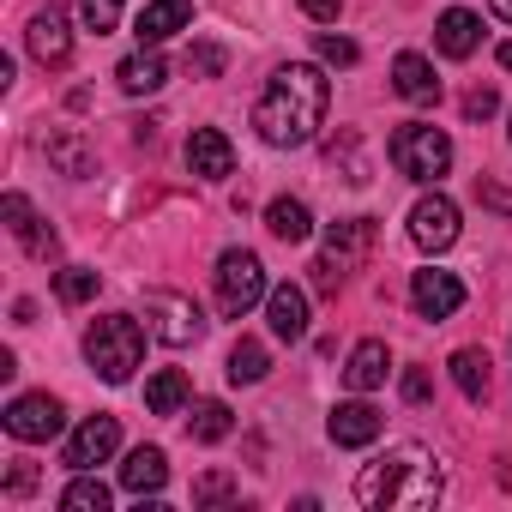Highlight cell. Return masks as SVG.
Segmentation results:
<instances>
[{"instance_id": "8992f818", "label": "cell", "mask_w": 512, "mask_h": 512, "mask_svg": "<svg viewBox=\"0 0 512 512\" xmlns=\"http://www.w3.org/2000/svg\"><path fill=\"white\" fill-rule=\"evenodd\" d=\"M392 163H398V175H410V181H440V175L452 169V139H446L440 127H428V121H404V127L392 133Z\"/></svg>"}, {"instance_id": "277c9868", "label": "cell", "mask_w": 512, "mask_h": 512, "mask_svg": "<svg viewBox=\"0 0 512 512\" xmlns=\"http://www.w3.org/2000/svg\"><path fill=\"white\" fill-rule=\"evenodd\" d=\"M266 296H272V290H266V266H260V253L229 247L223 260H217V308H223V320H247Z\"/></svg>"}, {"instance_id": "ffe728a7", "label": "cell", "mask_w": 512, "mask_h": 512, "mask_svg": "<svg viewBox=\"0 0 512 512\" xmlns=\"http://www.w3.org/2000/svg\"><path fill=\"white\" fill-rule=\"evenodd\" d=\"M163 482H169V458H163L157 446H133V452H127V464H121V488L145 500V494H157Z\"/></svg>"}, {"instance_id": "e0dca14e", "label": "cell", "mask_w": 512, "mask_h": 512, "mask_svg": "<svg viewBox=\"0 0 512 512\" xmlns=\"http://www.w3.org/2000/svg\"><path fill=\"white\" fill-rule=\"evenodd\" d=\"M187 25H193V0H151V7L139 13V43L157 49V43H169L175 31H187Z\"/></svg>"}, {"instance_id": "f1b7e54d", "label": "cell", "mask_w": 512, "mask_h": 512, "mask_svg": "<svg viewBox=\"0 0 512 512\" xmlns=\"http://www.w3.org/2000/svg\"><path fill=\"white\" fill-rule=\"evenodd\" d=\"M229 428H235V416H229V404H217V398H205V404L193 410V440H205V446H217V440H229Z\"/></svg>"}, {"instance_id": "30bf717a", "label": "cell", "mask_w": 512, "mask_h": 512, "mask_svg": "<svg viewBox=\"0 0 512 512\" xmlns=\"http://www.w3.org/2000/svg\"><path fill=\"white\" fill-rule=\"evenodd\" d=\"M0 217H7V229L19 235V247L31 253V260H55V253H61V235L31 211V199H25V193H7V199H0Z\"/></svg>"}, {"instance_id": "f35d334b", "label": "cell", "mask_w": 512, "mask_h": 512, "mask_svg": "<svg viewBox=\"0 0 512 512\" xmlns=\"http://www.w3.org/2000/svg\"><path fill=\"white\" fill-rule=\"evenodd\" d=\"M302 13H308V19H320V25H332V19L344 13V0H302Z\"/></svg>"}, {"instance_id": "7402d4cb", "label": "cell", "mask_w": 512, "mask_h": 512, "mask_svg": "<svg viewBox=\"0 0 512 512\" xmlns=\"http://www.w3.org/2000/svg\"><path fill=\"white\" fill-rule=\"evenodd\" d=\"M386 368H392L386 344H380V338H368V344H356V350H350V368H344V380H350V392H374V386L386 380Z\"/></svg>"}, {"instance_id": "60d3db41", "label": "cell", "mask_w": 512, "mask_h": 512, "mask_svg": "<svg viewBox=\"0 0 512 512\" xmlns=\"http://www.w3.org/2000/svg\"><path fill=\"white\" fill-rule=\"evenodd\" d=\"M500 67H506V73H512V43H500Z\"/></svg>"}, {"instance_id": "74e56055", "label": "cell", "mask_w": 512, "mask_h": 512, "mask_svg": "<svg viewBox=\"0 0 512 512\" xmlns=\"http://www.w3.org/2000/svg\"><path fill=\"white\" fill-rule=\"evenodd\" d=\"M476 199H482V205H494V211H506V217H512V193H506V187H494V181H476Z\"/></svg>"}, {"instance_id": "8d00e7d4", "label": "cell", "mask_w": 512, "mask_h": 512, "mask_svg": "<svg viewBox=\"0 0 512 512\" xmlns=\"http://www.w3.org/2000/svg\"><path fill=\"white\" fill-rule=\"evenodd\" d=\"M31 488H37V464H25V458H19V464H13V476H7V494H31Z\"/></svg>"}, {"instance_id": "cb8c5ba5", "label": "cell", "mask_w": 512, "mask_h": 512, "mask_svg": "<svg viewBox=\"0 0 512 512\" xmlns=\"http://www.w3.org/2000/svg\"><path fill=\"white\" fill-rule=\"evenodd\" d=\"M266 229H272L278 241H308V235H314V217H308V205H302V199H290V193H284V199H272V205H266Z\"/></svg>"}, {"instance_id": "836d02e7", "label": "cell", "mask_w": 512, "mask_h": 512, "mask_svg": "<svg viewBox=\"0 0 512 512\" xmlns=\"http://www.w3.org/2000/svg\"><path fill=\"white\" fill-rule=\"evenodd\" d=\"M494 109H500V97H494V85H476V91L464 97V115H470V121H488Z\"/></svg>"}, {"instance_id": "3957f363", "label": "cell", "mask_w": 512, "mask_h": 512, "mask_svg": "<svg viewBox=\"0 0 512 512\" xmlns=\"http://www.w3.org/2000/svg\"><path fill=\"white\" fill-rule=\"evenodd\" d=\"M85 362H91L109 386H127L133 368L145 362V332H139V320H133V314H103V320H91V332H85Z\"/></svg>"}, {"instance_id": "4fadbf2b", "label": "cell", "mask_w": 512, "mask_h": 512, "mask_svg": "<svg viewBox=\"0 0 512 512\" xmlns=\"http://www.w3.org/2000/svg\"><path fill=\"white\" fill-rule=\"evenodd\" d=\"M25 43H31V55H37L43 67H67V61H73V31H67L61 7H43V13L25 25Z\"/></svg>"}, {"instance_id": "4dcf8cb0", "label": "cell", "mask_w": 512, "mask_h": 512, "mask_svg": "<svg viewBox=\"0 0 512 512\" xmlns=\"http://www.w3.org/2000/svg\"><path fill=\"white\" fill-rule=\"evenodd\" d=\"M235 494H241V488H235L223 470H211V476L193 482V506H223V500H235Z\"/></svg>"}, {"instance_id": "5b68a950", "label": "cell", "mask_w": 512, "mask_h": 512, "mask_svg": "<svg viewBox=\"0 0 512 512\" xmlns=\"http://www.w3.org/2000/svg\"><path fill=\"white\" fill-rule=\"evenodd\" d=\"M368 247H374V217H344V223H332L326 253L314 260V290H320V296H338L344 272L362 266V253H368Z\"/></svg>"}, {"instance_id": "8fae6325", "label": "cell", "mask_w": 512, "mask_h": 512, "mask_svg": "<svg viewBox=\"0 0 512 512\" xmlns=\"http://www.w3.org/2000/svg\"><path fill=\"white\" fill-rule=\"evenodd\" d=\"M410 308H416V320H452L464 308V284L452 272H416L410 278Z\"/></svg>"}, {"instance_id": "ac0fdd59", "label": "cell", "mask_w": 512, "mask_h": 512, "mask_svg": "<svg viewBox=\"0 0 512 512\" xmlns=\"http://www.w3.org/2000/svg\"><path fill=\"white\" fill-rule=\"evenodd\" d=\"M115 79H121L127 97H151V91L169 85V61H163L157 49H139V55H127V61L115 67Z\"/></svg>"}, {"instance_id": "1f68e13d", "label": "cell", "mask_w": 512, "mask_h": 512, "mask_svg": "<svg viewBox=\"0 0 512 512\" xmlns=\"http://www.w3.org/2000/svg\"><path fill=\"white\" fill-rule=\"evenodd\" d=\"M79 13H85V25H91L97 37H109L115 19H121V0H79Z\"/></svg>"}, {"instance_id": "6da1fadb", "label": "cell", "mask_w": 512, "mask_h": 512, "mask_svg": "<svg viewBox=\"0 0 512 512\" xmlns=\"http://www.w3.org/2000/svg\"><path fill=\"white\" fill-rule=\"evenodd\" d=\"M326 109H332V79L320 67H308V61H290V67L272 73V85L260 91V103H253V127H260L266 145L296 151L326 127Z\"/></svg>"}, {"instance_id": "9a60e30c", "label": "cell", "mask_w": 512, "mask_h": 512, "mask_svg": "<svg viewBox=\"0 0 512 512\" xmlns=\"http://www.w3.org/2000/svg\"><path fill=\"white\" fill-rule=\"evenodd\" d=\"M266 320H272V338L302 344V338H308V296H302L296 284H278V290L266 296Z\"/></svg>"}, {"instance_id": "7c38bea8", "label": "cell", "mask_w": 512, "mask_h": 512, "mask_svg": "<svg viewBox=\"0 0 512 512\" xmlns=\"http://www.w3.org/2000/svg\"><path fill=\"white\" fill-rule=\"evenodd\" d=\"M115 446H121V422H115V416H91V422H79V434L67 440V464H73V470H97V464H109Z\"/></svg>"}, {"instance_id": "7a4b0ae2", "label": "cell", "mask_w": 512, "mask_h": 512, "mask_svg": "<svg viewBox=\"0 0 512 512\" xmlns=\"http://www.w3.org/2000/svg\"><path fill=\"white\" fill-rule=\"evenodd\" d=\"M440 488L446 482L428 446H392L356 476V500L368 512H422V506H440Z\"/></svg>"}, {"instance_id": "5bb4252c", "label": "cell", "mask_w": 512, "mask_h": 512, "mask_svg": "<svg viewBox=\"0 0 512 512\" xmlns=\"http://www.w3.org/2000/svg\"><path fill=\"white\" fill-rule=\"evenodd\" d=\"M187 169L205 175V181H223V175L235 169V145H229L217 127H193V139H187Z\"/></svg>"}, {"instance_id": "d4e9b609", "label": "cell", "mask_w": 512, "mask_h": 512, "mask_svg": "<svg viewBox=\"0 0 512 512\" xmlns=\"http://www.w3.org/2000/svg\"><path fill=\"white\" fill-rule=\"evenodd\" d=\"M49 163H55L61 175H73V181H85V175L97 169V157H91V145H85L79 133H49Z\"/></svg>"}, {"instance_id": "ab89813d", "label": "cell", "mask_w": 512, "mask_h": 512, "mask_svg": "<svg viewBox=\"0 0 512 512\" xmlns=\"http://www.w3.org/2000/svg\"><path fill=\"white\" fill-rule=\"evenodd\" d=\"M488 7H494V19H506V25H512V0H488Z\"/></svg>"}, {"instance_id": "9c48e42d", "label": "cell", "mask_w": 512, "mask_h": 512, "mask_svg": "<svg viewBox=\"0 0 512 512\" xmlns=\"http://www.w3.org/2000/svg\"><path fill=\"white\" fill-rule=\"evenodd\" d=\"M410 241H416L422 253H446V247L458 241V205H452L446 193H422V199L410 205Z\"/></svg>"}, {"instance_id": "ba28073f", "label": "cell", "mask_w": 512, "mask_h": 512, "mask_svg": "<svg viewBox=\"0 0 512 512\" xmlns=\"http://www.w3.org/2000/svg\"><path fill=\"white\" fill-rule=\"evenodd\" d=\"M0 422H7V434L25 440V446L55 440V434H61V398H49V392H19Z\"/></svg>"}, {"instance_id": "44dd1931", "label": "cell", "mask_w": 512, "mask_h": 512, "mask_svg": "<svg viewBox=\"0 0 512 512\" xmlns=\"http://www.w3.org/2000/svg\"><path fill=\"white\" fill-rule=\"evenodd\" d=\"M434 43H440V55L464 61V55H476V43H482V19H476V13H464V7H452V13H440Z\"/></svg>"}, {"instance_id": "603a6c76", "label": "cell", "mask_w": 512, "mask_h": 512, "mask_svg": "<svg viewBox=\"0 0 512 512\" xmlns=\"http://www.w3.org/2000/svg\"><path fill=\"white\" fill-rule=\"evenodd\" d=\"M452 386H458L470 404H482V398H488V350H476V344L452 350Z\"/></svg>"}, {"instance_id": "484cf974", "label": "cell", "mask_w": 512, "mask_h": 512, "mask_svg": "<svg viewBox=\"0 0 512 512\" xmlns=\"http://www.w3.org/2000/svg\"><path fill=\"white\" fill-rule=\"evenodd\" d=\"M266 374H272V356H266L260 338H241V344L229 350V380H235V386H260Z\"/></svg>"}, {"instance_id": "4316f807", "label": "cell", "mask_w": 512, "mask_h": 512, "mask_svg": "<svg viewBox=\"0 0 512 512\" xmlns=\"http://www.w3.org/2000/svg\"><path fill=\"white\" fill-rule=\"evenodd\" d=\"M145 404H151V416H175V410L187 404V374H181V368L151 374V380H145Z\"/></svg>"}, {"instance_id": "e575fe53", "label": "cell", "mask_w": 512, "mask_h": 512, "mask_svg": "<svg viewBox=\"0 0 512 512\" xmlns=\"http://www.w3.org/2000/svg\"><path fill=\"white\" fill-rule=\"evenodd\" d=\"M428 398H434L428 368H410V374H404V404H428Z\"/></svg>"}, {"instance_id": "f546056e", "label": "cell", "mask_w": 512, "mask_h": 512, "mask_svg": "<svg viewBox=\"0 0 512 512\" xmlns=\"http://www.w3.org/2000/svg\"><path fill=\"white\" fill-rule=\"evenodd\" d=\"M61 506H67V512H109V488H103L97 476H85V470H79V482H67Z\"/></svg>"}, {"instance_id": "d6986e66", "label": "cell", "mask_w": 512, "mask_h": 512, "mask_svg": "<svg viewBox=\"0 0 512 512\" xmlns=\"http://www.w3.org/2000/svg\"><path fill=\"white\" fill-rule=\"evenodd\" d=\"M392 91L404 97V103H440V79H434V67L422 61V55H398L392 61Z\"/></svg>"}, {"instance_id": "d590c367", "label": "cell", "mask_w": 512, "mask_h": 512, "mask_svg": "<svg viewBox=\"0 0 512 512\" xmlns=\"http://www.w3.org/2000/svg\"><path fill=\"white\" fill-rule=\"evenodd\" d=\"M193 73L217 79V73H223V49H217V43H199V49H193Z\"/></svg>"}, {"instance_id": "83f0119b", "label": "cell", "mask_w": 512, "mask_h": 512, "mask_svg": "<svg viewBox=\"0 0 512 512\" xmlns=\"http://www.w3.org/2000/svg\"><path fill=\"white\" fill-rule=\"evenodd\" d=\"M103 290V272H91V266H67L61 278H55V296L67 302V308H79V302H91Z\"/></svg>"}, {"instance_id": "52a82bcc", "label": "cell", "mask_w": 512, "mask_h": 512, "mask_svg": "<svg viewBox=\"0 0 512 512\" xmlns=\"http://www.w3.org/2000/svg\"><path fill=\"white\" fill-rule=\"evenodd\" d=\"M145 320H151V338H163L175 350L181 344H199V332H205V314L181 290H145Z\"/></svg>"}, {"instance_id": "2e32d148", "label": "cell", "mask_w": 512, "mask_h": 512, "mask_svg": "<svg viewBox=\"0 0 512 512\" xmlns=\"http://www.w3.org/2000/svg\"><path fill=\"white\" fill-rule=\"evenodd\" d=\"M380 428H386V422H380V410H374V404H362V398H356V404H338V410H332V422H326V434H332L338 446H374V440H380Z\"/></svg>"}, {"instance_id": "d6a6232c", "label": "cell", "mask_w": 512, "mask_h": 512, "mask_svg": "<svg viewBox=\"0 0 512 512\" xmlns=\"http://www.w3.org/2000/svg\"><path fill=\"white\" fill-rule=\"evenodd\" d=\"M314 49H320V61H332V67H356V61H362V49H356L350 37H332V31H320Z\"/></svg>"}]
</instances>
